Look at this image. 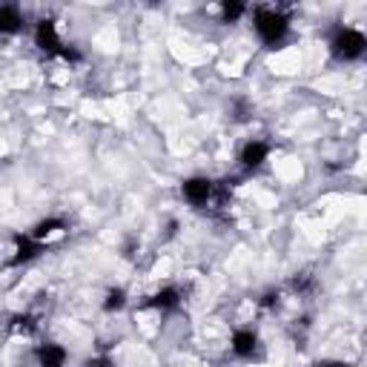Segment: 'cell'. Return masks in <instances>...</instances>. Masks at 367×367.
<instances>
[{
	"label": "cell",
	"mask_w": 367,
	"mask_h": 367,
	"mask_svg": "<svg viewBox=\"0 0 367 367\" xmlns=\"http://www.w3.org/2000/svg\"><path fill=\"white\" fill-rule=\"evenodd\" d=\"M126 307V290L124 287H112L107 290V299H104V310L107 313H118Z\"/></svg>",
	"instance_id": "cell-13"
},
{
	"label": "cell",
	"mask_w": 367,
	"mask_h": 367,
	"mask_svg": "<svg viewBox=\"0 0 367 367\" xmlns=\"http://www.w3.org/2000/svg\"><path fill=\"white\" fill-rule=\"evenodd\" d=\"M253 26H255V35L261 37V43L267 46V49H279V46L284 43V37L290 35V18L279 9H255Z\"/></svg>",
	"instance_id": "cell-1"
},
{
	"label": "cell",
	"mask_w": 367,
	"mask_h": 367,
	"mask_svg": "<svg viewBox=\"0 0 367 367\" xmlns=\"http://www.w3.org/2000/svg\"><path fill=\"white\" fill-rule=\"evenodd\" d=\"M58 58H61V61H66V64H80V61H83V55H80V52L75 49V46H66V43L61 46Z\"/></svg>",
	"instance_id": "cell-17"
},
{
	"label": "cell",
	"mask_w": 367,
	"mask_h": 367,
	"mask_svg": "<svg viewBox=\"0 0 367 367\" xmlns=\"http://www.w3.org/2000/svg\"><path fill=\"white\" fill-rule=\"evenodd\" d=\"M83 367H118V364H115L109 356H95V359H89Z\"/></svg>",
	"instance_id": "cell-19"
},
{
	"label": "cell",
	"mask_w": 367,
	"mask_h": 367,
	"mask_svg": "<svg viewBox=\"0 0 367 367\" xmlns=\"http://www.w3.org/2000/svg\"><path fill=\"white\" fill-rule=\"evenodd\" d=\"M313 367H350L347 361H333V359H325V361H315Z\"/></svg>",
	"instance_id": "cell-20"
},
{
	"label": "cell",
	"mask_w": 367,
	"mask_h": 367,
	"mask_svg": "<svg viewBox=\"0 0 367 367\" xmlns=\"http://www.w3.org/2000/svg\"><path fill=\"white\" fill-rule=\"evenodd\" d=\"M147 307H155V310H164V313L178 310V307H181V290H178V287H164V290H158V293L147 301Z\"/></svg>",
	"instance_id": "cell-11"
},
{
	"label": "cell",
	"mask_w": 367,
	"mask_h": 367,
	"mask_svg": "<svg viewBox=\"0 0 367 367\" xmlns=\"http://www.w3.org/2000/svg\"><path fill=\"white\" fill-rule=\"evenodd\" d=\"M270 158V144L267 141H247L239 152V161L244 169H258Z\"/></svg>",
	"instance_id": "cell-7"
},
{
	"label": "cell",
	"mask_w": 367,
	"mask_h": 367,
	"mask_svg": "<svg viewBox=\"0 0 367 367\" xmlns=\"http://www.w3.org/2000/svg\"><path fill=\"white\" fill-rule=\"evenodd\" d=\"M290 287H293L296 293H310V290H313V275H307V272H304V275H296V279L290 282Z\"/></svg>",
	"instance_id": "cell-16"
},
{
	"label": "cell",
	"mask_w": 367,
	"mask_h": 367,
	"mask_svg": "<svg viewBox=\"0 0 367 367\" xmlns=\"http://www.w3.org/2000/svg\"><path fill=\"white\" fill-rule=\"evenodd\" d=\"M212 193H215V184L207 175H193V178H187V181L181 184L184 201L193 204V207H204L212 198Z\"/></svg>",
	"instance_id": "cell-3"
},
{
	"label": "cell",
	"mask_w": 367,
	"mask_h": 367,
	"mask_svg": "<svg viewBox=\"0 0 367 367\" xmlns=\"http://www.w3.org/2000/svg\"><path fill=\"white\" fill-rule=\"evenodd\" d=\"M229 350H233V356H239V359H253L255 350H258V333L250 330V327L236 330L233 339H229Z\"/></svg>",
	"instance_id": "cell-6"
},
{
	"label": "cell",
	"mask_w": 367,
	"mask_h": 367,
	"mask_svg": "<svg viewBox=\"0 0 367 367\" xmlns=\"http://www.w3.org/2000/svg\"><path fill=\"white\" fill-rule=\"evenodd\" d=\"M35 46L40 52H46V55H58L61 52V35H58V26H55V20L52 18H43V20H37V26H35Z\"/></svg>",
	"instance_id": "cell-5"
},
{
	"label": "cell",
	"mask_w": 367,
	"mask_h": 367,
	"mask_svg": "<svg viewBox=\"0 0 367 367\" xmlns=\"http://www.w3.org/2000/svg\"><path fill=\"white\" fill-rule=\"evenodd\" d=\"M61 229H69V224L64 221V218H58V215H49V218H40L35 227H32V239L35 241H43L46 244V239L49 236H55V233H61Z\"/></svg>",
	"instance_id": "cell-9"
},
{
	"label": "cell",
	"mask_w": 367,
	"mask_h": 367,
	"mask_svg": "<svg viewBox=\"0 0 367 367\" xmlns=\"http://www.w3.org/2000/svg\"><path fill=\"white\" fill-rule=\"evenodd\" d=\"M37 330V318L32 315V313H18V315H12V321H9V333L12 336H32Z\"/></svg>",
	"instance_id": "cell-12"
},
{
	"label": "cell",
	"mask_w": 367,
	"mask_h": 367,
	"mask_svg": "<svg viewBox=\"0 0 367 367\" xmlns=\"http://www.w3.org/2000/svg\"><path fill=\"white\" fill-rule=\"evenodd\" d=\"M364 49H367V37L359 32V29H339L336 35H333V40H330V55L336 58V61H344V64H350V61H359L361 55H364Z\"/></svg>",
	"instance_id": "cell-2"
},
{
	"label": "cell",
	"mask_w": 367,
	"mask_h": 367,
	"mask_svg": "<svg viewBox=\"0 0 367 367\" xmlns=\"http://www.w3.org/2000/svg\"><path fill=\"white\" fill-rule=\"evenodd\" d=\"M12 241H15V255L9 258V267L29 264V261H35L37 255H43L46 250H49V244L35 241L29 233H26V236H23V233H15V236H12Z\"/></svg>",
	"instance_id": "cell-4"
},
{
	"label": "cell",
	"mask_w": 367,
	"mask_h": 367,
	"mask_svg": "<svg viewBox=\"0 0 367 367\" xmlns=\"http://www.w3.org/2000/svg\"><path fill=\"white\" fill-rule=\"evenodd\" d=\"M244 12H247V6H244V4H236V0H227V4H221V20H224V23L241 20Z\"/></svg>",
	"instance_id": "cell-14"
},
{
	"label": "cell",
	"mask_w": 367,
	"mask_h": 367,
	"mask_svg": "<svg viewBox=\"0 0 367 367\" xmlns=\"http://www.w3.org/2000/svg\"><path fill=\"white\" fill-rule=\"evenodd\" d=\"M23 23H26V18L18 6H9V4L0 6V35H18L23 29Z\"/></svg>",
	"instance_id": "cell-10"
},
{
	"label": "cell",
	"mask_w": 367,
	"mask_h": 367,
	"mask_svg": "<svg viewBox=\"0 0 367 367\" xmlns=\"http://www.w3.org/2000/svg\"><path fill=\"white\" fill-rule=\"evenodd\" d=\"M264 310H272V307H279V290H267L264 296H261V301H258Z\"/></svg>",
	"instance_id": "cell-18"
},
{
	"label": "cell",
	"mask_w": 367,
	"mask_h": 367,
	"mask_svg": "<svg viewBox=\"0 0 367 367\" xmlns=\"http://www.w3.org/2000/svg\"><path fill=\"white\" fill-rule=\"evenodd\" d=\"M35 359H37L40 367H64L66 359H69V353H66V347H61V344L46 342V344H40V347L35 350Z\"/></svg>",
	"instance_id": "cell-8"
},
{
	"label": "cell",
	"mask_w": 367,
	"mask_h": 367,
	"mask_svg": "<svg viewBox=\"0 0 367 367\" xmlns=\"http://www.w3.org/2000/svg\"><path fill=\"white\" fill-rule=\"evenodd\" d=\"M233 115H236V121H250V115H253V107L247 104V101H241V98H236L233 101Z\"/></svg>",
	"instance_id": "cell-15"
}]
</instances>
